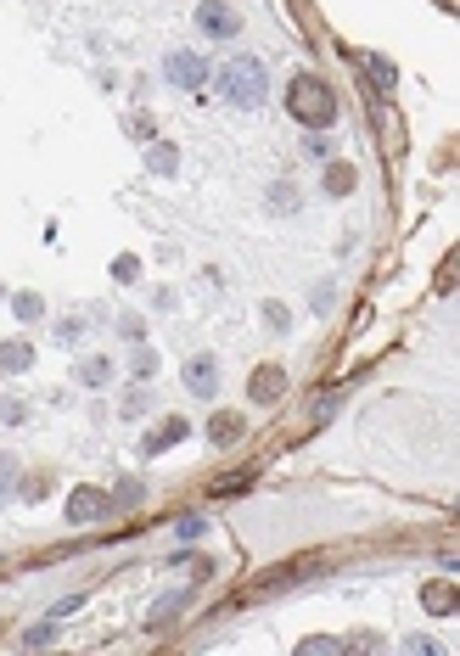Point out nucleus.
<instances>
[{"label": "nucleus", "mask_w": 460, "mask_h": 656, "mask_svg": "<svg viewBox=\"0 0 460 656\" xmlns=\"http://www.w3.org/2000/svg\"><path fill=\"white\" fill-rule=\"evenodd\" d=\"M113 275H118V281H135V275H141V264H135V258H118Z\"/></svg>", "instance_id": "nucleus-24"}, {"label": "nucleus", "mask_w": 460, "mask_h": 656, "mask_svg": "<svg viewBox=\"0 0 460 656\" xmlns=\"http://www.w3.org/2000/svg\"><path fill=\"white\" fill-rule=\"evenodd\" d=\"M365 68H371V73H376V85H382V90H388V85H393V68H388V62H382V57H365Z\"/></svg>", "instance_id": "nucleus-20"}, {"label": "nucleus", "mask_w": 460, "mask_h": 656, "mask_svg": "<svg viewBox=\"0 0 460 656\" xmlns=\"http://www.w3.org/2000/svg\"><path fill=\"white\" fill-rule=\"evenodd\" d=\"M186 600H191L186 589H180V595H163L158 606H152V623H163V617H169V612H180V606H186Z\"/></svg>", "instance_id": "nucleus-16"}, {"label": "nucleus", "mask_w": 460, "mask_h": 656, "mask_svg": "<svg viewBox=\"0 0 460 656\" xmlns=\"http://www.w3.org/2000/svg\"><path fill=\"white\" fill-rule=\"evenodd\" d=\"M197 29L208 34V40H236V34H242V17L230 12L225 0H202L197 6Z\"/></svg>", "instance_id": "nucleus-3"}, {"label": "nucleus", "mask_w": 460, "mask_h": 656, "mask_svg": "<svg viewBox=\"0 0 460 656\" xmlns=\"http://www.w3.org/2000/svg\"><path fill=\"white\" fill-rule=\"evenodd\" d=\"M23 415H29V410H23V404H17V399H6V404H0V421H6V427H17Z\"/></svg>", "instance_id": "nucleus-22"}, {"label": "nucleus", "mask_w": 460, "mask_h": 656, "mask_svg": "<svg viewBox=\"0 0 460 656\" xmlns=\"http://www.w3.org/2000/svg\"><path fill=\"white\" fill-rule=\"evenodd\" d=\"M12 309H17V320H40V314H45V303L34 298V292H17V298H12Z\"/></svg>", "instance_id": "nucleus-14"}, {"label": "nucleus", "mask_w": 460, "mask_h": 656, "mask_svg": "<svg viewBox=\"0 0 460 656\" xmlns=\"http://www.w3.org/2000/svg\"><path fill=\"white\" fill-rule=\"evenodd\" d=\"M270 202H275V208H298V191H292V186H275Z\"/></svg>", "instance_id": "nucleus-23"}, {"label": "nucleus", "mask_w": 460, "mask_h": 656, "mask_svg": "<svg viewBox=\"0 0 460 656\" xmlns=\"http://www.w3.org/2000/svg\"><path fill=\"white\" fill-rule=\"evenodd\" d=\"M51 634H57V617H51V623H40V628H29V634H23V645H45Z\"/></svg>", "instance_id": "nucleus-21"}, {"label": "nucleus", "mask_w": 460, "mask_h": 656, "mask_svg": "<svg viewBox=\"0 0 460 656\" xmlns=\"http://www.w3.org/2000/svg\"><path fill=\"white\" fill-rule=\"evenodd\" d=\"M404 651H427V656H432V651H438V645H432L427 634H410V640H404Z\"/></svg>", "instance_id": "nucleus-25"}, {"label": "nucleus", "mask_w": 460, "mask_h": 656, "mask_svg": "<svg viewBox=\"0 0 460 656\" xmlns=\"http://www.w3.org/2000/svg\"><path fill=\"white\" fill-rule=\"evenodd\" d=\"M247 393H253V404H275L287 393V371H281V365H259L253 382H247Z\"/></svg>", "instance_id": "nucleus-7"}, {"label": "nucleus", "mask_w": 460, "mask_h": 656, "mask_svg": "<svg viewBox=\"0 0 460 656\" xmlns=\"http://www.w3.org/2000/svg\"><path fill=\"white\" fill-rule=\"evenodd\" d=\"M219 96L230 101V107H264V96H270V73H264L259 57H230L225 68H219Z\"/></svg>", "instance_id": "nucleus-2"}, {"label": "nucleus", "mask_w": 460, "mask_h": 656, "mask_svg": "<svg viewBox=\"0 0 460 656\" xmlns=\"http://www.w3.org/2000/svg\"><path fill=\"white\" fill-rule=\"evenodd\" d=\"M12 483H17V460H12V455H0V500L12 494Z\"/></svg>", "instance_id": "nucleus-18"}, {"label": "nucleus", "mask_w": 460, "mask_h": 656, "mask_svg": "<svg viewBox=\"0 0 460 656\" xmlns=\"http://www.w3.org/2000/svg\"><path fill=\"white\" fill-rule=\"evenodd\" d=\"M191 432V421H180V415H169V421H163L158 432H146L141 438V455H163V449H174V443L186 438Z\"/></svg>", "instance_id": "nucleus-8"}, {"label": "nucleus", "mask_w": 460, "mask_h": 656, "mask_svg": "<svg viewBox=\"0 0 460 656\" xmlns=\"http://www.w3.org/2000/svg\"><path fill=\"white\" fill-rule=\"evenodd\" d=\"M186 387L197 393V399H214V393H219V365H214V354L186 359Z\"/></svg>", "instance_id": "nucleus-6"}, {"label": "nucleus", "mask_w": 460, "mask_h": 656, "mask_svg": "<svg viewBox=\"0 0 460 656\" xmlns=\"http://www.w3.org/2000/svg\"><path fill=\"white\" fill-rule=\"evenodd\" d=\"M208 438H214L219 449H225V443H236V438H242V415H236V410H219V415H208Z\"/></svg>", "instance_id": "nucleus-10"}, {"label": "nucleus", "mask_w": 460, "mask_h": 656, "mask_svg": "<svg viewBox=\"0 0 460 656\" xmlns=\"http://www.w3.org/2000/svg\"><path fill=\"white\" fill-rule=\"evenodd\" d=\"M421 606H427L432 617H449V612L460 606V595H455V584H449V578H438V584L421 589Z\"/></svg>", "instance_id": "nucleus-9"}, {"label": "nucleus", "mask_w": 460, "mask_h": 656, "mask_svg": "<svg viewBox=\"0 0 460 656\" xmlns=\"http://www.w3.org/2000/svg\"><path fill=\"white\" fill-rule=\"evenodd\" d=\"M287 113L298 118L303 129H331V124H337V96H331L326 79L298 73V79L287 85Z\"/></svg>", "instance_id": "nucleus-1"}, {"label": "nucleus", "mask_w": 460, "mask_h": 656, "mask_svg": "<svg viewBox=\"0 0 460 656\" xmlns=\"http://www.w3.org/2000/svg\"><path fill=\"white\" fill-rule=\"evenodd\" d=\"M29 365H34V348L29 343H23V337H12V343H0V371H29Z\"/></svg>", "instance_id": "nucleus-11"}, {"label": "nucleus", "mask_w": 460, "mask_h": 656, "mask_svg": "<svg viewBox=\"0 0 460 656\" xmlns=\"http://www.w3.org/2000/svg\"><path fill=\"white\" fill-rule=\"evenodd\" d=\"M113 511V500L101 494V488H73L68 494V522L73 528H85V522H96V516H107Z\"/></svg>", "instance_id": "nucleus-5"}, {"label": "nucleus", "mask_w": 460, "mask_h": 656, "mask_svg": "<svg viewBox=\"0 0 460 656\" xmlns=\"http://www.w3.org/2000/svg\"><path fill=\"white\" fill-rule=\"evenodd\" d=\"M326 191L331 197H348V191H354V169H348V163H331L326 169Z\"/></svg>", "instance_id": "nucleus-13"}, {"label": "nucleus", "mask_w": 460, "mask_h": 656, "mask_svg": "<svg viewBox=\"0 0 460 656\" xmlns=\"http://www.w3.org/2000/svg\"><path fill=\"white\" fill-rule=\"evenodd\" d=\"M130 365H135V376H152V371H158V354H152V348H135Z\"/></svg>", "instance_id": "nucleus-19"}, {"label": "nucleus", "mask_w": 460, "mask_h": 656, "mask_svg": "<svg viewBox=\"0 0 460 656\" xmlns=\"http://www.w3.org/2000/svg\"><path fill=\"white\" fill-rule=\"evenodd\" d=\"M163 73H169V85H180V90H202V79H208V62H202L197 51H169Z\"/></svg>", "instance_id": "nucleus-4"}, {"label": "nucleus", "mask_w": 460, "mask_h": 656, "mask_svg": "<svg viewBox=\"0 0 460 656\" xmlns=\"http://www.w3.org/2000/svg\"><path fill=\"white\" fill-rule=\"evenodd\" d=\"M79 382H85V387H107V382H113V359H107V354L79 359Z\"/></svg>", "instance_id": "nucleus-12"}, {"label": "nucleus", "mask_w": 460, "mask_h": 656, "mask_svg": "<svg viewBox=\"0 0 460 656\" xmlns=\"http://www.w3.org/2000/svg\"><path fill=\"white\" fill-rule=\"evenodd\" d=\"M152 169L174 174V169H180V152H174V146H152Z\"/></svg>", "instance_id": "nucleus-15"}, {"label": "nucleus", "mask_w": 460, "mask_h": 656, "mask_svg": "<svg viewBox=\"0 0 460 656\" xmlns=\"http://www.w3.org/2000/svg\"><path fill=\"white\" fill-rule=\"evenodd\" d=\"M174 533H180V539H202V533H208V522H202V516H180V522H174Z\"/></svg>", "instance_id": "nucleus-17"}]
</instances>
